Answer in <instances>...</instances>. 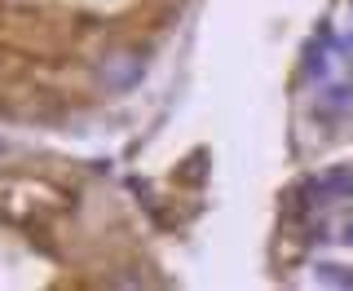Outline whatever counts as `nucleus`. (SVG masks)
<instances>
[{
	"instance_id": "39448f33",
	"label": "nucleus",
	"mask_w": 353,
	"mask_h": 291,
	"mask_svg": "<svg viewBox=\"0 0 353 291\" xmlns=\"http://www.w3.org/2000/svg\"><path fill=\"white\" fill-rule=\"evenodd\" d=\"M0 159H5V141H0Z\"/></svg>"
},
{
	"instance_id": "20e7f679",
	"label": "nucleus",
	"mask_w": 353,
	"mask_h": 291,
	"mask_svg": "<svg viewBox=\"0 0 353 291\" xmlns=\"http://www.w3.org/2000/svg\"><path fill=\"white\" fill-rule=\"evenodd\" d=\"M345 243H349V248H353V225H349V230H345Z\"/></svg>"
},
{
	"instance_id": "f257e3e1",
	"label": "nucleus",
	"mask_w": 353,
	"mask_h": 291,
	"mask_svg": "<svg viewBox=\"0 0 353 291\" xmlns=\"http://www.w3.org/2000/svg\"><path fill=\"white\" fill-rule=\"evenodd\" d=\"M141 75H146V58H141V53H132V49L106 58V66H102V84L110 88V93H128V88H137Z\"/></svg>"
},
{
	"instance_id": "f03ea898",
	"label": "nucleus",
	"mask_w": 353,
	"mask_h": 291,
	"mask_svg": "<svg viewBox=\"0 0 353 291\" xmlns=\"http://www.w3.org/2000/svg\"><path fill=\"white\" fill-rule=\"evenodd\" d=\"M318 199H349L353 194V168H327L323 177H314L309 181Z\"/></svg>"
},
{
	"instance_id": "7ed1b4c3",
	"label": "nucleus",
	"mask_w": 353,
	"mask_h": 291,
	"mask_svg": "<svg viewBox=\"0 0 353 291\" xmlns=\"http://www.w3.org/2000/svg\"><path fill=\"white\" fill-rule=\"evenodd\" d=\"M318 274H323L327 283H353V274H340V265H318Z\"/></svg>"
}]
</instances>
